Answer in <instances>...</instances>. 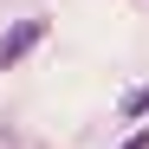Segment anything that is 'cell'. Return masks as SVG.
Masks as SVG:
<instances>
[{
  "instance_id": "cell-2",
  "label": "cell",
  "mask_w": 149,
  "mask_h": 149,
  "mask_svg": "<svg viewBox=\"0 0 149 149\" xmlns=\"http://www.w3.org/2000/svg\"><path fill=\"white\" fill-rule=\"evenodd\" d=\"M123 117H149V84H136L130 97H123Z\"/></svg>"
},
{
  "instance_id": "cell-1",
  "label": "cell",
  "mask_w": 149,
  "mask_h": 149,
  "mask_svg": "<svg viewBox=\"0 0 149 149\" xmlns=\"http://www.w3.org/2000/svg\"><path fill=\"white\" fill-rule=\"evenodd\" d=\"M39 39H45V19H19V26H7V33H0V71H7V65H19Z\"/></svg>"
},
{
  "instance_id": "cell-3",
  "label": "cell",
  "mask_w": 149,
  "mask_h": 149,
  "mask_svg": "<svg viewBox=\"0 0 149 149\" xmlns=\"http://www.w3.org/2000/svg\"><path fill=\"white\" fill-rule=\"evenodd\" d=\"M123 149H149V130H136V136H123Z\"/></svg>"
}]
</instances>
